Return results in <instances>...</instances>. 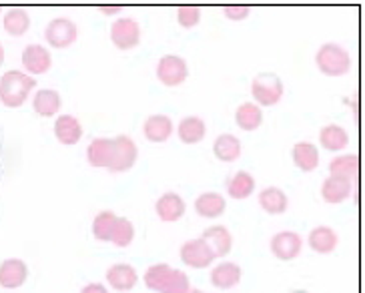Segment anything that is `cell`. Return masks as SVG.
I'll use <instances>...</instances> for the list:
<instances>
[{"mask_svg": "<svg viewBox=\"0 0 365 293\" xmlns=\"http://www.w3.org/2000/svg\"><path fill=\"white\" fill-rule=\"evenodd\" d=\"M34 85H36L34 76L22 71H6L0 76V103L11 109L22 107L24 101L33 93Z\"/></svg>", "mask_w": 365, "mask_h": 293, "instance_id": "1", "label": "cell"}, {"mask_svg": "<svg viewBox=\"0 0 365 293\" xmlns=\"http://www.w3.org/2000/svg\"><path fill=\"white\" fill-rule=\"evenodd\" d=\"M315 65L327 76H344L351 71V55L337 43H325L315 53Z\"/></svg>", "mask_w": 365, "mask_h": 293, "instance_id": "2", "label": "cell"}, {"mask_svg": "<svg viewBox=\"0 0 365 293\" xmlns=\"http://www.w3.org/2000/svg\"><path fill=\"white\" fill-rule=\"evenodd\" d=\"M285 87L279 75L275 73H259L251 81V95L259 107H273L283 98Z\"/></svg>", "mask_w": 365, "mask_h": 293, "instance_id": "3", "label": "cell"}, {"mask_svg": "<svg viewBox=\"0 0 365 293\" xmlns=\"http://www.w3.org/2000/svg\"><path fill=\"white\" fill-rule=\"evenodd\" d=\"M139 157V149L137 143L133 141L127 135H117L113 139V155H110V163H108V171L113 173H125L130 171Z\"/></svg>", "mask_w": 365, "mask_h": 293, "instance_id": "4", "label": "cell"}, {"mask_svg": "<svg viewBox=\"0 0 365 293\" xmlns=\"http://www.w3.org/2000/svg\"><path fill=\"white\" fill-rule=\"evenodd\" d=\"M110 41L118 51H130L140 43V24L133 16H118L110 24Z\"/></svg>", "mask_w": 365, "mask_h": 293, "instance_id": "5", "label": "cell"}, {"mask_svg": "<svg viewBox=\"0 0 365 293\" xmlns=\"http://www.w3.org/2000/svg\"><path fill=\"white\" fill-rule=\"evenodd\" d=\"M44 38L54 48H66V46H71L78 38V26L68 16H56V19H53L46 24Z\"/></svg>", "mask_w": 365, "mask_h": 293, "instance_id": "6", "label": "cell"}, {"mask_svg": "<svg viewBox=\"0 0 365 293\" xmlns=\"http://www.w3.org/2000/svg\"><path fill=\"white\" fill-rule=\"evenodd\" d=\"M189 76L187 61L179 55H165L157 63V78L165 87H179Z\"/></svg>", "mask_w": 365, "mask_h": 293, "instance_id": "7", "label": "cell"}, {"mask_svg": "<svg viewBox=\"0 0 365 293\" xmlns=\"http://www.w3.org/2000/svg\"><path fill=\"white\" fill-rule=\"evenodd\" d=\"M215 259V253L203 237L189 239L181 245V261L193 269H205Z\"/></svg>", "mask_w": 365, "mask_h": 293, "instance_id": "8", "label": "cell"}, {"mask_svg": "<svg viewBox=\"0 0 365 293\" xmlns=\"http://www.w3.org/2000/svg\"><path fill=\"white\" fill-rule=\"evenodd\" d=\"M303 250V237L297 231H279L271 237V251L281 261L295 259Z\"/></svg>", "mask_w": 365, "mask_h": 293, "instance_id": "9", "label": "cell"}, {"mask_svg": "<svg viewBox=\"0 0 365 293\" xmlns=\"http://www.w3.org/2000/svg\"><path fill=\"white\" fill-rule=\"evenodd\" d=\"M22 66L26 68V75H44L53 66V55L44 44H26L22 51Z\"/></svg>", "mask_w": 365, "mask_h": 293, "instance_id": "10", "label": "cell"}, {"mask_svg": "<svg viewBox=\"0 0 365 293\" xmlns=\"http://www.w3.org/2000/svg\"><path fill=\"white\" fill-rule=\"evenodd\" d=\"M26 277H29V265L19 257H11L0 263V287L16 289L24 285Z\"/></svg>", "mask_w": 365, "mask_h": 293, "instance_id": "11", "label": "cell"}, {"mask_svg": "<svg viewBox=\"0 0 365 293\" xmlns=\"http://www.w3.org/2000/svg\"><path fill=\"white\" fill-rule=\"evenodd\" d=\"M185 211H187V203H185V199H182L179 193H175V191H169V193H165L157 199V203H155V213L159 215L161 221L165 223H175V221H179V219L185 215Z\"/></svg>", "mask_w": 365, "mask_h": 293, "instance_id": "12", "label": "cell"}, {"mask_svg": "<svg viewBox=\"0 0 365 293\" xmlns=\"http://www.w3.org/2000/svg\"><path fill=\"white\" fill-rule=\"evenodd\" d=\"M107 282L117 292H130L139 282V275L129 263H115L107 269Z\"/></svg>", "mask_w": 365, "mask_h": 293, "instance_id": "13", "label": "cell"}, {"mask_svg": "<svg viewBox=\"0 0 365 293\" xmlns=\"http://www.w3.org/2000/svg\"><path fill=\"white\" fill-rule=\"evenodd\" d=\"M351 191H354V181H347V179H341V177L329 175L322 183L323 201L331 203V205L344 203L345 199L351 197Z\"/></svg>", "mask_w": 365, "mask_h": 293, "instance_id": "14", "label": "cell"}, {"mask_svg": "<svg viewBox=\"0 0 365 293\" xmlns=\"http://www.w3.org/2000/svg\"><path fill=\"white\" fill-rule=\"evenodd\" d=\"M54 137L63 145H76L83 139V125L75 115H61L54 120Z\"/></svg>", "mask_w": 365, "mask_h": 293, "instance_id": "15", "label": "cell"}, {"mask_svg": "<svg viewBox=\"0 0 365 293\" xmlns=\"http://www.w3.org/2000/svg\"><path fill=\"white\" fill-rule=\"evenodd\" d=\"M175 130V123L169 115H150L143 125V133L150 143H165Z\"/></svg>", "mask_w": 365, "mask_h": 293, "instance_id": "16", "label": "cell"}, {"mask_svg": "<svg viewBox=\"0 0 365 293\" xmlns=\"http://www.w3.org/2000/svg\"><path fill=\"white\" fill-rule=\"evenodd\" d=\"M201 237L209 243V247L213 250L215 257H225L233 250V235L225 225H213V227L205 229Z\"/></svg>", "mask_w": 365, "mask_h": 293, "instance_id": "17", "label": "cell"}, {"mask_svg": "<svg viewBox=\"0 0 365 293\" xmlns=\"http://www.w3.org/2000/svg\"><path fill=\"white\" fill-rule=\"evenodd\" d=\"M225 197L217 191H207L195 199V211L205 219H217L225 213Z\"/></svg>", "mask_w": 365, "mask_h": 293, "instance_id": "18", "label": "cell"}, {"mask_svg": "<svg viewBox=\"0 0 365 293\" xmlns=\"http://www.w3.org/2000/svg\"><path fill=\"white\" fill-rule=\"evenodd\" d=\"M259 205L269 215H283L289 207V197L279 187H265L259 193Z\"/></svg>", "mask_w": 365, "mask_h": 293, "instance_id": "19", "label": "cell"}, {"mask_svg": "<svg viewBox=\"0 0 365 293\" xmlns=\"http://www.w3.org/2000/svg\"><path fill=\"white\" fill-rule=\"evenodd\" d=\"M177 135L185 145H197L205 139L207 135V123L197 115H189L182 117L177 125Z\"/></svg>", "mask_w": 365, "mask_h": 293, "instance_id": "20", "label": "cell"}, {"mask_svg": "<svg viewBox=\"0 0 365 293\" xmlns=\"http://www.w3.org/2000/svg\"><path fill=\"white\" fill-rule=\"evenodd\" d=\"M291 157H293V163L297 165V169L305 171V173H312L319 165V149L309 141L295 143Z\"/></svg>", "mask_w": 365, "mask_h": 293, "instance_id": "21", "label": "cell"}, {"mask_svg": "<svg viewBox=\"0 0 365 293\" xmlns=\"http://www.w3.org/2000/svg\"><path fill=\"white\" fill-rule=\"evenodd\" d=\"M241 277H243V272L233 261H223V263L215 265L211 272V283L217 289H231L241 282Z\"/></svg>", "mask_w": 365, "mask_h": 293, "instance_id": "22", "label": "cell"}, {"mask_svg": "<svg viewBox=\"0 0 365 293\" xmlns=\"http://www.w3.org/2000/svg\"><path fill=\"white\" fill-rule=\"evenodd\" d=\"M307 243L315 253H322V255H327V253H333L337 250V243H339V237L337 233L333 231L331 227L327 225H319L309 231L307 235Z\"/></svg>", "mask_w": 365, "mask_h": 293, "instance_id": "23", "label": "cell"}, {"mask_svg": "<svg viewBox=\"0 0 365 293\" xmlns=\"http://www.w3.org/2000/svg\"><path fill=\"white\" fill-rule=\"evenodd\" d=\"M61 93L54 88H41L33 97V109L38 117H54L61 109Z\"/></svg>", "mask_w": 365, "mask_h": 293, "instance_id": "24", "label": "cell"}, {"mask_svg": "<svg viewBox=\"0 0 365 293\" xmlns=\"http://www.w3.org/2000/svg\"><path fill=\"white\" fill-rule=\"evenodd\" d=\"M213 153H215V157L219 161H223V163H233V161H237V159L241 157L243 145L239 141V137L231 135V133H223V135H219L215 139V143H213Z\"/></svg>", "mask_w": 365, "mask_h": 293, "instance_id": "25", "label": "cell"}, {"mask_svg": "<svg viewBox=\"0 0 365 293\" xmlns=\"http://www.w3.org/2000/svg\"><path fill=\"white\" fill-rule=\"evenodd\" d=\"M319 143H322L323 149H327V151H344L345 147L349 145V133L341 125L331 123V125H325L319 130Z\"/></svg>", "mask_w": 365, "mask_h": 293, "instance_id": "26", "label": "cell"}, {"mask_svg": "<svg viewBox=\"0 0 365 293\" xmlns=\"http://www.w3.org/2000/svg\"><path fill=\"white\" fill-rule=\"evenodd\" d=\"M110 155H113V139L107 137H97L86 147V161L93 167H108Z\"/></svg>", "mask_w": 365, "mask_h": 293, "instance_id": "27", "label": "cell"}, {"mask_svg": "<svg viewBox=\"0 0 365 293\" xmlns=\"http://www.w3.org/2000/svg\"><path fill=\"white\" fill-rule=\"evenodd\" d=\"M235 123L241 130H257L263 123V110L255 103H241L235 110Z\"/></svg>", "mask_w": 365, "mask_h": 293, "instance_id": "28", "label": "cell"}, {"mask_svg": "<svg viewBox=\"0 0 365 293\" xmlns=\"http://www.w3.org/2000/svg\"><path fill=\"white\" fill-rule=\"evenodd\" d=\"M2 24H4V31L12 36H22L31 29V14L26 12V9L22 6H14L9 9L2 16Z\"/></svg>", "mask_w": 365, "mask_h": 293, "instance_id": "29", "label": "cell"}, {"mask_svg": "<svg viewBox=\"0 0 365 293\" xmlns=\"http://www.w3.org/2000/svg\"><path fill=\"white\" fill-rule=\"evenodd\" d=\"M359 173V157L357 155H337L329 161V175L354 181Z\"/></svg>", "mask_w": 365, "mask_h": 293, "instance_id": "30", "label": "cell"}, {"mask_svg": "<svg viewBox=\"0 0 365 293\" xmlns=\"http://www.w3.org/2000/svg\"><path fill=\"white\" fill-rule=\"evenodd\" d=\"M255 191V177L247 171H237L227 185V193L233 199H247Z\"/></svg>", "mask_w": 365, "mask_h": 293, "instance_id": "31", "label": "cell"}, {"mask_svg": "<svg viewBox=\"0 0 365 293\" xmlns=\"http://www.w3.org/2000/svg\"><path fill=\"white\" fill-rule=\"evenodd\" d=\"M171 273L173 267L169 263H155V265H150L149 269L145 272V285L149 289H153V292L161 293L165 283L169 282Z\"/></svg>", "mask_w": 365, "mask_h": 293, "instance_id": "32", "label": "cell"}, {"mask_svg": "<svg viewBox=\"0 0 365 293\" xmlns=\"http://www.w3.org/2000/svg\"><path fill=\"white\" fill-rule=\"evenodd\" d=\"M117 213L113 211H103L98 213L95 221H93V235L98 239V241H110V235H113V229L117 225Z\"/></svg>", "mask_w": 365, "mask_h": 293, "instance_id": "33", "label": "cell"}, {"mask_svg": "<svg viewBox=\"0 0 365 293\" xmlns=\"http://www.w3.org/2000/svg\"><path fill=\"white\" fill-rule=\"evenodd\" d=\"M135 239V225L133 221L127 217H118L117 225L113 229V235H110V243L117 245V247H129Z\"/></svg>", "mask_w": 365, "mask_h": 293, "instance_id": "34", "label": "cell"}, {"mask_svg": "<svg viewBox=\"0 0 365 293\" xmlns=\"http://www.w3.org/2000/svg\"><path fill=\"white\" fill-rule=\"evenodd\" d=\"M191 289V282H189V275L181 269H173L169 282L165 283L161 293H189Z\"/></svg>", "mask_w": 365, "mask_h": 293, "instance_id": "35", "label": "cell"}, {"mask_svg": "<svg viewBox=\"0 0 365 293\" xmlns=\"http://www.w3.org/2000/svg\"><path fill=\"white\" fill-rule=\"evenodd\" d=\"M177 21L185 29H193L201 22V9L197 4H181L177 9Z\"/></svg>", "mask_w": 365, "mask_h": 293, "instance_id": "36", "label": "cell"}, {"mask_svg": "<svg viewBox=\"0 0 365 293\" xmlns=\"http://www.w3.org/2000/svg\"><path fill=\"white\" fill-rule=\"evenodd\" d=\"M223 14L229 21L241 22L251 14V6H247V4H227L225 9H223Z\"/></svg>", "mask_w": 365, "mask_h": 293, "instance_id": "37", "label": "cell"}, {"mask_svg": "<svg viewBox=\"0 0 365 293\" xmlns=\"http://www.w3.org/2000/svg\"><path fill=\"white\" fill-rule=\"evenodd\" d=\"M81 293H108V292L103 283H88V285L83 287V292Z\"/></svg>", "mask_w": 365, "mask_h": 293, "instance_id": "38", "label": "cell"}, {"mask_svg": "<svg viewBox=\"0 0 365 293\" xmlns=\"http://www.w3.org/2000/svg\"><path fill=\"white\" fill-rule=\"evenodd\" d=\"M101 12H105V14H118L120 6H101Z\"/></svg>", "mask_w": 365, "mask_h": 293, "instance_id": "39", "label": "cell"}, {"mask_svg": "<svg viewBox=\"0 0 365 293\" xmlns=\"http://www.w3.org/2000/svg\"><path fill=\"white\" fill-rule=\"evenodd\" d=\"M4 63V46L0 44V65Z\"/></svg>", "mask_w": 365, "mask_h": 293, "instance_id": "40", "label": "cell"}, {"mask_svg": "<svg viewBox=\"0 0 365 293\" xmlns=\"http://www.w3.org/2000/svg\"><path fill=\"white\" fill-rule=\"evenodd\" d=\"M189 293H205V292H201V289H197V287H191V289H189Z\"/></svg>", "mask_w": 365, "mask_h": 293, "instance_id": "41", "label": "cell"}, {"mask_svg": "<svg viewBox=\"0 0 365 293\" xmlns=\"http://www.w3.org/2000/svg\"><path fill=\"white\" fill-rule=\"evenodd\" d=\"M293 293H312V292H307V289H295Z\"/></svg>", "mask_w": 365, "mask_h": 293, "instance_id": "42", "label": "cell"}, {"mask_svg": "<svg viewBox=\"0 0 365 293\" xmlns=\"http://www.w3.org/2000/svg\"><path fill=\"white\" fill-rule=\"evenodd\" d=\"M0 11H2V9H0Z\"/></svg>", "mask_w": 365, "mask_h": 293, "instance_id": "43", "label": "cell"}]
</instances>
